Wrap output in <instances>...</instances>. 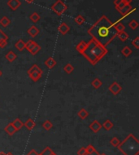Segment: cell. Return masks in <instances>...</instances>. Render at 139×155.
<instances>
[{
    "label": "cell",
    "mask_w": 139,
    "mask_h": 155,
    "mask_svg": "<svg viewBox=\"0 0 139 155\" xmlns=\"http://www.w3.org/2000/svg\"><path fill=\"white\" fill-rule=\"evenodd\" d=\"M11 24V20H9L8 17L7 16H4L0 19V25L1 26L4 27V28H7V27Z\"/></svg>",
    "instance_id": "20"
},
{
    "label": "cell",
    "mask_w": 139,
    "mask_h": 155,
    "mask_svg": "<svg viewBox=\"0 0 139 155\" xmlns=\"http://www.w3.org/2000/svg\"><path fill=\"white\" fill-rule=\"evenodd\" d=\"M119 38L121 42H125V41H127L129 38V36H128V34L125 32V31H122V32H120V33H118L117 34V36Z\"/></svg>",
    "instance_id": "19"
},
{
    "label": "cell",
    "mask_w": 139,
    "mask_h": 155,
    "mask_svg": "<svg viewBox=\"0 0 139 155\" xmlns=\"http://www.w3.org/2000/svg\"><path fill=\"white\" fill-rule=\"evenodd\" d=\"M0 155H5V153H4V152H0Z\"/></svg>",
    "instance_id": "44"
},
{
    "label": "cell",
    "mask_w": 139,
    "mask_h": 155,
    "mask_svg": "<svg viewBox=\"0 0 139 155\" xmlns=\"http://www.w3.org/2000/svg\"><path fill=\"white\" fill-rule=\"evenodd\" d=\"M42 127H43L44 129L46 130V131H50V130L53 128V124L50 121V120H46V121L43 123Z\"/></svg>",
    "instance_id": "29"
},
{
    "label": "cell",
    "mask_w": 139,
    "mask_h": 155,
    "mask_svg": "<svg viewBox=\"0 0 139 155\" xmlns=\"http://www.w3.org/2000/svg\"><path fill=\"white\" fill-rule=\"evenodd\" d=\"M88 34L95 42L106 47L117 36L113 23L106 15L101 17L88 29Z\"/></svg>",
    "instance_id": "1"
},
{
    "label": "cell",
    "mask_w": 139,
    "mask_h": 155,
    "mask_svg": "<svg viewBox=\"0 0 139 155\" xmlns=\"http://www.w3.org/2000/svg\"><path fill=\"white\" fill-rule=\"evenodd\" d=\"M123 3L125 5H130V3H132V0H123Z\"/></svg>",
    "instance_id": "41"
},
{
    "label": "cell",
    "mask_w": 139,
    "mask_h": 155,
    "mask_svg": "<svg viewBox=\"0 0 139 155\" xmlns=\"http://www.w3.org/2000/svg\"><path fill=\"white\" fill-rule=\"evenodd\" d=\"M64 70L67 74H71L72 72L74 71V68H73V66L71 64H67L64 66Z\"/></svg>",
    "instance_id": "28"
},
{
    "label": "cell",
    "mask_w": 139,
    "mask_h": 155,
    "mask_svg": "<svg viewBox=\"0 0 139 155\" xmlns=\"http://www.w3.org/2000/svg\"><path fill=\"white\" fill-rule=\"evenodd\" d=\"M87 46V42L85 41H81V42L77 45L76 46V50L79 52L80 54H82V52L85 50V49L86 48Z\"/></svg>",
    "instance_id": "12"
},
{
    "label": "cell",
    "mask_w": 139,
    "mask_h": 155,
    "mask_svg": "<svg viewBox=\"0 0 139 155\" xmlns=\"http://www.w3.org/2000/svg\"><path fill=\"white\" fill-rule=\"evenodd\" d=\"M5 155H13L11 154V152H9V153H7V154H5Z\"/></svg>",
    "instance_id": "43"
},
{
    "label": "cell",
    "mask_w": 139,
    "mask_h": 155,
    "mask_svg": "<svg viewBox=\"0 0 139 155\" xmlns=\"http://www.w3.org/2000/svg\"><path fill=\"white\" fill-rule=\"evenodd\" d=\"M30 20H31V21L33 23H37L39 21V20H40V15L38 14V12H33L32 13V15L29 16Z\"/></svg>",
    "instance_id": "25"
},
{
    "label": "cell",
    "mask_w": 139,
    "mask_h": 155,
    "mask_svg": "<svg viewBox=\"0 0 139 155\" xmlns=\"http://www.w3.org/2000/svg\"><path fill=\"white\" fill-rule=\"evenodd\" d=\"M56 61L52 57H49V58H48L47 59H46L45 61V65L47 68H49V69H52L53 68H55V67L56 66Z\"/></svg>",
    "instance_id": "11"
},
{
    "label": "cell",
    "mask_w": 139,
    "mask_h": 155,
    "mask_svg": "<svg viewBox=\"0 0 139 155\" xmlns=\"http://www.w3.org/2000/svg\"><path fill=\"white\" fill-rule=\"evenodd\" d=\"M51 155H56V154H55V153H53V154H51Z\"/></svg>",
    "instance_id": "46"
},
{
    "label": "cell",
    "mask_w": 139,
    "mask_h": 155,
    "mask_svg": "<svg viewBox=\"0 0 139 155\" xmlns=\"http://www.w3.org/2000/svg\"><path fill=\"white\" fill-rule=\"evenodd\" d=\"M132 45H134L135 46V48L137 49H139V37H136L133 41L131 42Z\"/></svg>",
    "instance_id": "35"
},
{
    "label": "cell",
    "mask_w": 139,
    "mask_h": 155,
    "mask_svg": "<svg viewBox=\"0 0 139 155\" xmlns=\"http://www.w3.org/2000/svg\"><path fill=\"white\" fill-rule=\"evenodd\" d=\"M21 3L20 0H8V6L11 8L12 11H15L20 7Z\"/></svg>",
    "instance_id": "8"
},
{
    "label": "cell",
    "mask_w": 139,
    "mask_h": 155,
    "mask_svg": "<svg viewBox=\"0 0 139 155\" xmlns=\"http://www.w3.org/2000/svg\"><path fill=\"white\" fill-rule=\"evenodd\" d=\"M110 143H111V145H112L113 147H118V145H120V141L117 137H113L112 139L111 140V141H110Z\"/></svg>",
    "instance_id": "33"
},
{
    "label": "cell",
    "mask_w": 139,
    "mask_h": 155,
    "mask_svg": "<svg viewBox=\"0 0 139 155\" xmlns=\"http://www.w3.org/2000/svg\"><path fill=\"white\" fill-rule=\"evenodd\" d=\"M74 20H75V22L77 23V24H79V25H82L83 24L85 23V21H86V19H85V17L82 16V15H78L77 16H76Z\"/></svg>",
    "instance_id": "27"
},
{
    "label": "cell",
    "mask_w": 139,
    "mask_h": 155,
    "mask_svg": "<svg viewBox=\"0 0 139 155\" xmlns=\"http://www.w3.org/2000/svg\"><path fill=\"white\" fill-rule=\"evenodd\" d=\"M36 44H37V42H34L33 40H29V41L25 43V49H26L28 51H30V50L35 46Z\"/></svg>",
    "instance_id": "24"
},
{
    "label": "cell",
    "mask_w": 139,
    "mask_h": 155,
    "mask_svg": "<svg viewBox=\"0 0 139 155\" xmlns=\"http://www.w3.org/2000/svg\"><path fill=\"white\" fill-rule=\"evenodd\" d=\"M27 73L33 81L37 82L41 77L43 72L41 68L38 67V64H34L27 71Z\"/></svg>",
    "instance_id": "4"
},
{
    "label": "cell",
    "mask_w": 139,
    "mask_h": 155,
    "mask_svg": "<svg viewBox=\"0 0 139 155\" xmlns=\"http://www.w3.org/2000/svg\"><path fill=\"white\" fill-rule=\"evenodd\" d=\"M4 130H5V132L8 133L9 136H12V135L16 132V129L14 128V126L12 125L11 123H10L9 124L7 125V126L5 127Z\"/></svg>",
    "instance_id": "13"
},
{
    "label": "cell",
    "mask_w": 139,
    "mask_h": 155,
    "mask_svg": "<svg viewBox=\"0 0 139 155\" xmlns=\"http://www.w3.org/2000/svg\"><path fill=\"white\" fill-rule=\"evenodd\" d=\"M121 53L124 57H128L132 54V50L128 46H124V48L121 50Z\"/></svg>",
    "instance_id": "26"
},
{
    "label": "cell",
    "mask_w": 139,
    "mask_h": 155,
    "mask_svg": "<svg viewBox=\"0 0 139 155\" xmlns=\"http://www.w3.org/2000/svg\"><path fill=\"white\" fill-rule=\"evenodd\" d=\"M86 154H87L86 149L85 147H81L79 150L77 151V155H86Z\"/></svg>",
    "instance_id": "36"
},
{
    "label": "cell",
    "mask_w": 139,
    "mask_h": 155,
    "mask_svg": "<svg viewBox=\"0 0 139 155\" xmlns=\"http://www.w3.org/2000/svg\"><path fill=\"white\" fill-rule=\"evenodd\" d=\"M40 50H41V46H40V45H38V43H37V44L35 45V46H34V48L30 50L29 52L32 54L33 55H35V54H38Z\"/></svg>",
    "instance_id": "31"
},
{
    "label": "cell",
    "mask_w": 139,
    "mask_h": 155,
    "mask_svg": "<svg viewBox=\"0 0 139 155\" xmlns=\"http://www.w3.org/2000/svg\"><path fill=\"white\" fill-rule=\"evenodd\" d=\"M77 115H78V117H79L81 119H86L89 116V112H88L85 108H81V109L78 111Z\"/></svg>",
    "instance_id": "17"
},
{
    "label": "cell",
    "mask_w": 139,
    "mask_h": 155,
    "mask_svg": "<svg viewBox=\"0 0 139 155\" xmlns=\"http://www.w3.org/2000/svg\"><path fill=\"white\" fill-rule=\"evenodd\" d=\"M51 10L56 15H62L65 11L68 10V7H67V5L64 3L62 0H57L56 2L52 5Z\"/></svg>",
    "instance_id": "5"
},
{
    "label": "cell",
    "mask_w": 139,
    "mask_h": 155,
    "mask_svg": "<svg viewBox=\"0 0 139 155\" xmlns=\"http://www.w3.org/2000/svg\"><path fill=\"white\" fill-rule=\"evenodd\" d=\"M24 126H25L29 130H33V129L35 128L36 124H35V122H34L32 119H27L26 122L24 124Z\"/></svg>",
    "instance_id": "18"
},
{
    "label": "cell",
    "mask_w": 139,
    "mask_h": 155,
    "mask_svg": "<svg viewBox=\"0 0 139 155\" xmlns=\"http://www.w3.org/2000/svg\"><path fill=\"white\" fill-rule=\"evenodd\" d=\"M53 153H54V152H53V150L51 149V148L46 147L45 149L43 150V151L41 152L40 154L41 155H51Z\"/></svg>",
    "instance_id": "34"
},
{
    "label": "cell",
    "mask_w": 139,
    "mask_h": 155,
    "mask_svg": "<svg viewBox=\"0 0 139 155\" xmlns=\"http://www.w3.org/2000/svg\"><path fill=\"white\" fill-rule=\"evenodd\" d=\"M27 32H28V34H29L32 38H35V37H37L38 34H39L40 30L35 25H32L30 28H29V29L27 30Z\"/></svg>",
    "instance_id": "10"
},
{
    "label": "cell",
    "mask_w": 139,
    "mask_h": 155,
    "mask_svg": "<svg viewBox=\"0 0 139 155\" xmlns=\"http://www.w3.org/2000/svg\"><path fill=\"white\" fill-rule=\"evenodd\" d=\"M123 2V0H115L114 1V4H115V6L117 7V5H119L120 3H121Z\"/></svg>",
    "instance_id": "39"
},
{
    "label": "cell",
    "mask_w": 139,
    "mask_h": 155,
    "mask_svg": "<svg viewBox=\"0 0 139 155\" xmlns=\"http://www.w3.org/2000/svg\"><path fill=\"white\" fill-rule=\"evenodd\" d=\"M128 26H129V28H130L131 29L135 30L138 27V23L135 20H133L132 21H130V22L128 23Z\"/></svg>",
    "instance_id": "32"
},
{
    "label": "cell",
    "mask_w": 139,
    "mask_h": 155,
    "mask_svg": "<svg viewBox=\"0 0 139 155\" xmlns=\"http://www.w3.org/2000/svg\"><path fill=\"white\" fill-rule=\"evenodd\" d=\"M2 75H3V72H1V71H0V76H2Z\"/></svg>",
    "instance_id": "45"
},
{
    "label": "cell",
    "mask_w": 139,
    "mask_h": 155,
    "mask_svg": "<svg viewBox=\"0 0 139 155\" xmlns=\"http://www.w3.org/2000/svg\"><path fill=\"white\" fill-rule=\"evenodd\" d=\"M102 128H103L107 130V131H109V130H111V129L113 128L112 122L109 120V119H107V120L102 124Z\"/></svg>",
    "instance_id": "22"
},
{
    "label": "cell",
    "mask_w": 139,
    "mask_h": 155,
    "mask_svg": "<svg viewBox=\"0 0 139 155\" xmlns=\"http://www.w3.org/2000/svg\"><path fill=\"white\" fill-rule=\"evenodd\" d=\"M15 48H16L20 51H22L23 50L25 49V42L21 39H20L19 41L15 44Z\"/></svg>",
    "instance_id": "21"
},
{
    "label": "cell",
    "mask_w": 139,
    "mask_h": 155,
    "mask_svg": "<svg viewBox=\"0 0 139 155\" xmlns=\"http://www.w3.org/2000/svg\"><path fill=\"white\" fill-rule=\"evenodd\" d=\"M107 54V49L106 47L95 42L94 39H90V42H87L86 48L85 49L81 54L91 64L95 65Z\"/></svg>",
    "instance_id": "2"
},
{
    "label": "cell",
    "mask_w": 139,
    "mask_h": 155,
    "mask_svg": "<svg viewBox=\"0 0 139 155\" xmlns=\"http://www.w3.org/2000/svg\"><path fill=\"white\" fill-rule=\"evenodd\" d=\"M39 155H41V154H39Z\"/></svg>",
    "instance_id": "48"
},
{
    "label": "cell",
    "mask_w": 139,
    "mask_h": 155,
    "mask_svg": "<svg viewBox=\"0 0 139 155\" xmlns=\"http://www.w3.org/2000/svg\"><path fill=\"white\" fill-rule=\"evenodd\" d=\"M86 155H100V154L98 153L97 150H95V151L92 152V153H90V154H87Z\"/></svg>",
    "instance_id": "40"
},
{
    "label": "cell",
    "mask_w": 139,
    "mask_h": 155,
    "mask_svg": "<svg viewBox=\"0 0 139 155\" xmlns=\"http://www.w3.org/2000/svg\"><path fill=\"white\" fill-rule=\"evenodd\" d=\"M91 85H92L94 89H99V88L101 87L102 85V82L101 80L98 79V78H95L94 80H92V82H91Z\"/></svg>",
    "instance_id": "23"
},
{
    "label": "cell",
    "mask_w": 139,
    "mask_h": 155,
    "mask_svg": "<svg viewBox=\"0 0 139 155\" xmlns=\"http://www.w3.org/2000/svg\"><path fill=\"white\" fill-rule=\"evenodd\" d=\"M122 90V87L117 81H114L109 86V91L113 95H118Z\"/></svg>",
    "instance_id": "6"
},
{
    "label": "cell",
    "mask_w": 139,
    "mask_h": 155,
    "mask_svg": "<svg viewBox=\"0 0 139 155\" xmlns=\"http://www.w3.org/2000/svg\"><path fill=\"white\" fill-rule=\"evenodd\" d=\"M86 149L87 154H90V153H92V152H94L96 150V149H95V148H94L92 145H88Z\"/></svg>",
    "instance_id": "37"
},
{
    "label": "cell",
    "mask_w": 139,
    "mask_h": 155,
    "mask_svg": "<svg viewBox=\"0 0 139 155\" xmlns=\"http://www.w3.org/2000/svg\"><path fill=\"white\" fill-rule=\"evenodd\" d=\"M8 35L5 34L2 29H0V44H1L2 42L8 41Z\"/></svg>",
    "instance_id": "30"
},
{
    "label": "cell",
    "mask_w": 139,
    "mask_h": 155,
    "mask_svg": "<svg viewBox=\"0 0 139 155\" xmlns=\"http://www.w3.org/2000/svg\"><path fill=\"white\" fill-rule=\"evenodd\" d=\"M69 30H70V27L64 22L61 23L60 24V26L58 27V31L62 35H66L69 32Z\"/></svg>",
    "instance_id": "9"
},
{
    "label": "cell",
    "mask_w": 139,
    "mask_h": 155,
    "mask_svg": "<svg viewBox=\"0 0 139 155\" xmlns=\"http://www.w3.org/2000/svg\"><path fill=\"white\" fill-rule=\"evenodd\" d=\"M27 155H39V154L37 151H35L34 149H32L29 154H27Z\"/></svg>",
    "instance_id": "38"
},
{
    "label": "cell",
    "mask_w": 139,
    "mask_h": 155,
    "mask_svg": "<svg viewBox=\"0 0 139 155\" xmlns=\"http://www.w3.org/2000/svg\"><path fill=\"white\" fill-rule=\"evenodd\" d=\"M100 155H106L105 154H100Z\"/></svg>",
    "instance_id": "47"
},
{
    "label": "cell",
    "mask_w": 139,
    "mask_h": 155,
    "mask_svg": "<svg viewBox=\"0 0 139 155\" xmlns=\"http://www.w3.org/2000/svg\"><path fill=\"white\" fill-rule=\"evenodd\" d=\"M90 128L94 133H97L101 130L102 124L98 120H94L90 124Z\"/></svg>",
    "instance_id": "7"
},
{
    "label": "cell",
    "mask_w": 139,
    "mask_h": 155,
    "mask_svg": "<svg viewBox=\"0 0 139 155\" xmlns=\"http://www.w3.org/2000/svg\"><path fill=\"white\" fill-rule=\"evenodd\" d=\"M35 0H25V2L28 3H34Z\"/></svg>",
    "instance_id": "42"
},
{
    "label": "cell",
    "mask_w": 139,
    "mask_h": 155,
    "mask_svg": "<svg viewBox=\"0 0 139 155\" xmlns=\"http://www.w3.org/2000/svg\"><path fill=\"white\" fill-rule=\"evenodd\" d=\"M118 149L124 155H138L139 141L133 134H129L118 145Z\"/></svg>",
    "instance_id": "3"
},
{
    "label": "cell",
    "mask_w": 139,
    "mask_h": 155,
    "mask_svg": "<svg viewBox=\"0 0 139 155\" xmlns=\"http://www.w3.org/2000/svg\"><path fill=\"white\" fill-rule=\"evenodd\" d=\"M5 57H6V59H7V60L9 62V63H12V62H14V61L16 59V58H17V55L15 54L12 50H10L9 52H8L6 55H5Z\"/></svg>",
    "instance_id": "14"
},
{
    "label": "cell",
    "mask_w": 139,
    "mask_h": 155,
    "mask_svg": "<svg viewBox=\"0 0 139 155\" xmlns=\"http://www.w3.org/2000/svg\"><path fill=\"white\" fill-rule=\"evenodd\" d=\"M113 25H114V28L117 31V33H120V32H122V31H124L125 29V27L124 25L120 21H116L115 23H113Z\"/></svg>",
    "instance_id": "16"
},
{
    "label": "cell",
    "mask_w": 139,
    "mask_h": 155,
    "mask_svg": "<svg viewBox=\"0 0 139 155\" xmlns=\"http://www.w3.org/2000/svg\"><path fill=\"white\" fill-rule=\"evenodd\" d=\"M12 125L14 126V128L16 129V131H19L20 129L22 128L23 126H24V123H23L20 119H15L14 121L11 123Z\"/></svg>",
    "instance_id": "15"
}]
</instances>
